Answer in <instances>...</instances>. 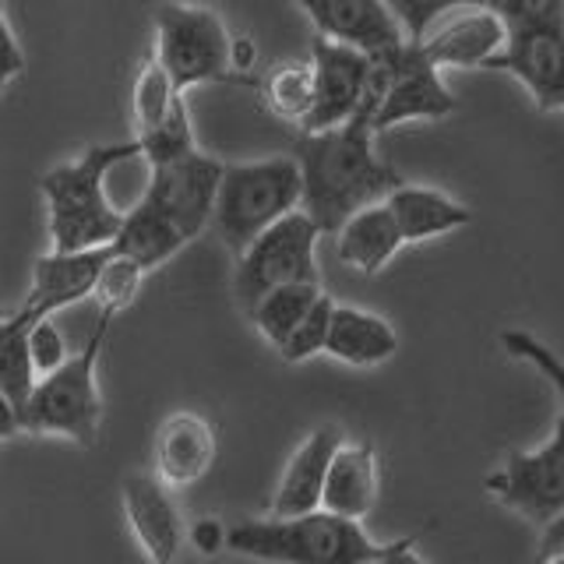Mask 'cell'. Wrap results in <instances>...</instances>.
<instances>
[{
  "mask_svg": "<svg viewBox=\"0 0 564 564\" xmlns=\"http://www.w3.org/2000/svg\"><path fill=\"white\" fill-rule=\"evenodd\" d=\"M317 240H322V234H317V226L300 208L264 229L237 258L234 286L240 307L251 311L264 293L290 286V282H322L314 258Z\"/></svg>",
  "mask_w": 564,
  "mask_h": 564,
  "instance_id": "cell-9",
  "label": "cell"
},
{
  "mask_svg": "<svg viewBox=\"0 0 564 564\" xmlns=\"http://www.w3.org/2000/svg\"><path fill=\"white\" fill-rule=\"evenodd\" d=\"M343 445V431L339 427H317L296 445L290 455L286 469H282V480L275 487L272 498V519H293V516H307L322 505V484L332 455Z\"/></svg>",
  "mask_w": 564,
  "mask_h": 564,
  "instance_id": "cell-18",
  "label": "cell"
},
{
  "mask_svg": "<svg viewBox=\"0 0 564 564\" xmlns=\"http://www.w3.org/2000/svg\"><path fill=\"white\" fill-rule=\"evenodd\" d=\"M110 325L113 317L99 314L93 335H88L75 357H67L57 370H50V375L35 381L25 413L18 420V431L64 437L82 448H96L102 427V395H99L96 367L102 357L106 335H110Z\"/></svg>",
  "mask_w": 564,
  "mask_h": 564,
  "instance_id": "cell-6",
  "label": "cell"
},
{
  "mask_svg": "<svg viewBox=\"0 0 564 564\" xmlns=\"http://www.w3.org/2000/svg\"><path fill=\"white\" fill-rule=\"evenodd\" d=\"M258 85H261L264 106H269V110L279 120L304 128V120L311 113V99H314V85H311V67H307V61L275 64Z\"/></svg>",
  "mask_w": 564,
  "mask_h": 564,
  "instance_id": "cell-26",
  "label": "cell"
},
{
  "mask_svg": "<svg viewBox=\"0 0 564 564\" xmlns=\"http://www.w3.org/2000/svg\"><path fill=\"white\" fill-rule=\"evenodd\" d=\"M187 540L194 543V551L198 554H219L226 551V522L219 519H198L191 529H187Z\"/></svg>",
  "mask_w": 564,
  "mask_h": 564,
  "instance_id": "cell-33",
  "label": "cell"
},
{
  "mask_svg": "<svg viewBox=\"0 0 564 564\" xmlns=\"http://www.w3.org/2000/svg\"><path fill=\"white\" fill-rule=\"evenodd\" d=\"M128 159H138L134 141H106L43 173L40 191L46 202L53 254L96 251L113 243L123 212L106 198V176Z\"/></svg>",
  "mask_w": 564,
  "mask_h": 564,
  "instance_id": "cell-3",
  "label": "cell"
},
{
  "mask_svg": "<svg viewBox=\"0 0 564 564\" xmlns=\"http://www.w3.org/2000/svg\"><path fill=\"white\" fill-rule=\"evenodd\" d=\"M536 564H564V554H554V557H540Z\"/></svg>",
  "mask_w": 564,
  "mask_h": 564,
  "instance_id": "cell-35",
  "label": "cell"
},
{
  "mask_svg": "<svg viewBox=\"0 0 564 564\" xmlns=\"http://www.w3.org/2000/svg\"><path fill=\"white\" fill-rule=\"evenodd\" d=\"M322 293H325L322 282H290V286L264 293L258 304L247 311V317H251V325L279 349L282 339L296 328V322L311 311V304Z\"/></svg>",
  "mask_w": 564,
  "mask_h": 564,
  "instance_id": "cell-24",
  "label": "cell"
},
{
  "mask_svg": "<svg viewBox=\"0 0 564 564\" xmlns=\"http://www.w3.org/2000/svg\"><path fill=\"white\" fill-rule=\"evenodd\" d=\"M484 490L501 508L519 511L533 525H546L564 516V416L554 420L551 434L533 452H508L501 469H494Z\"/></svg>",
  "mask_w": 564,
  "mask_h": 564,
  "instance_id": "cell-10",
  "label": "cell"
},
{
  "mask_svg": "<svg viewBox=\"0 0 564 564\" xmlns=\"http://www.w3.org/2000/svg\"><path fill=\"white\" fill-rule=\"evenodd\" d=\"M378 501V452L370 441L339 445L332 455L325 484H322V511L349 522H360Z\"/></svg>",
  "mask_w": 564,
  "mask_h": 564,
  "instance_id": "cell-19",
  "label": "cell"
},
{
  "mask_svg": "<svg viewBox=\"0 0 564 564\" xmlns=\"http://www.w3.org/2000/svg\"><path fill=\"white\" fill-rule=\"evenodd\" d=\"M226 551L264 564H378L388 543H378L360 522L317 508L293 519H243L226 525Z\"/></svg>",
  "mask_w": 564,
  "mask_h": 564,
  "instance_id": "cell-4",
  "label": "cell"
},
{
  "mask_svg": "<svg viewBox=\"0 0 564 564\" xmlns=\"http://www.w3.org/2000/svg\"><path fill=\"white\" fill-rule=\"evenodd\" d=\"M22 70H25V50L11 29L8 11L0 8V96H4V88L22 75Z\"/></svg>",
  "mask_w": 564,
  "mask_h": 564,
  "instance_id": "cell-31",
  "label": "cell"
},
{
  "mask_svg": "<svg viewBox=\"0 0 564 564\" xmlns=\"http://www.w3.org/2000/svg\"><path fill=\"white\" fill-rule=\"evenodd\" d=\"M307 67H311L314 99H311V113L304 120V128H300V134H322L332 128H343L364 102L370 61L360 57L357 50L335 46L314 35Z\"/></svg>",
  "mask_w": 564,
  "mask_h": 564,
  "instance_id": "cell-13",
  "label": "cell"
},
{
  "mask_svg": "<svg viewBox=\"0 0 564 564\" xmlns=\"http://www.w3.org/2000/svg\"><path fill=\"white\" fill-rule=\"evenodd\" d=\"M223 163L216 155L194 149L173 163L149 166L145 198L123 212L113 237V251L134 261L141 272L159 269L198 240L212 223Z\"/></svg>",
  "mask_w": 564,
  "mask_h": 564,
  "instance_id": "cell-2",
  "label": "cell"
},
{
  "mask_svg": "<svg viewBox=\"0 0 564 564\" xmlns=\"http://www.w3.org/2000/svg\"><path fill=\"white\" fill-rule=\"evenodd\" d=\"M181 106H187L184 93H176L173 82L166 78V70L149 57L145 67L138 70L134 93H131V123H134L131 141H141L152 131H159Z\"/></svg>",
  "mask_w": 564,
  "mask_h": 564,
  "instance_id": "cell-25",
  "label": "cell"
},
{
  "mask_svg": "<svg viewBox=\"0 0 564 564\" xmlns=\"http://www.w3.org/2000/svg\"><path fill=\"white\" fill-rule=\"evenodd\" d=\"M335 251H339L343 264H349V269L360 275L384 272L388 261L402 251V237L384 202L367 205L357 216H349L339 234H335Z\"/></svg>",
  "mask_w": 564,
  "mask_h": 564,
  "instance_id": "cell-22",
  "label": "cell"
},
{
  "mask_svg": "<svg viewBox=\"0 0 564 564\" xmlns=\"http://www.w3.org/2000/svg\"><path fill=\"white\" fill-rule=\"evenodd\" d=\"M437 70H476L505 46V22L494 4H441L413 43Z\"/></svg>",
  "mask_w": 564,
  "mask_h": 564,
  "instance_id": "cell-12",
  "label": "cell"
},
{
  "mask_svg": "<svg viewBox=\"0 0 564 564\" xmlns=\"http://www.w3.org/2000/svg\"><path fill=\"white\" fill-rule=\"evenodd\" d=\"M4 317H8V311H0V325H4Z\"/></svg>",
  "mask_w": 564,
  "mask_h": 564,
  "instance_id": "cell-36",
  "label": "cell"
},
{
  "mask_svg": "<svg viewBox=\"0 0 564 564\" xmlns=\"http://www.w3.org/2000/svg\"><path fill=\"white\" fill-rule=\"evenodd\" d=\"M110 247H96V251H75V254H43L32 269V293L18 314L25 322H40V317H57L64 307H75L82 300H93L96 275L102 269Z\"/></svg>",
  "mask_w": 564,
  "mask_h": 564,
  "instance_id": "cell-17",
  "label": "cell"
},
{
  "mask_svg": "<svg viewBox=\"0 0 564 564\" xmlns=\"http://www.w3.org/2000/svg\"><path fill=\"white\" fill-rule=\"evenodd\" d=\"M378 564H427V561L416 554V536L405 533L399 540H388V554Z\"/></svg>",
  "mask_w": 564,
  "mask_h": 564,
  "instance_id": "cell-34",
  "label": "cell"
},
{
  "mask_svg": "<svg viewBox=\"0 0 564 564\" xmlns=\"http://www.w3.org/2000/svg\"><path fill=\"white\" fill-rule=\"evenodd\" d=\"M152 61L166 70L176 93L194 85L229 82V29L219 11L202 4H163L152 11Z\"/></svg>",
  "mask_w": 564,
  "mask_h": 564,
  "instance_id": "cell-8",
  "label": "cell"
},
{
  "mask_svg": "<svg viewBox=\"0 0 564 564\" xmlns=\"http://www.w3.org/2000/svg\"><path fill=\"white\" fill-rule=\"evenodd\" d=\"M300 208V170L293 155H264L223 163L212 229L229 254L240 258L264 229Z\"/></svg>",
  "mask_w": 564,
  "mask_h": 564,
  "instance_id": "cell-5",
  "label": "cell"
},
{
  "mask_svg": "<svg viewBox=\"0 0 564 564\" xmlns=\"http://www.w3.org/2000/svg\"><path fill=\"white\" fill-rule=\"evenodd\" d=\"M325 352L349 367H360V370L381 367L399 352V332L388 317H381L375 311L335 304L332 322H328Z\"/></svg>",
  "mask_w": 564,
  "mask_h": 564,
  "instance_id": "cell-20",
  "label": "cell"
},
{
  "mask_svg": "<svg viewBox=\"0 0 564 564\" xmlns=\"http://www.w3.org/2000/svg\"><path fill=\"white\" fill-rule=\"evenodd\" d=\"M25 322L18 311H8L4 325H0V399L11 405L14 423L22 420L29 395L35 388V370L29 364V349H25Z\"/></svg>",
  "mask_w": 564,
  "mask_h": 564,
  "instance_id": "cell-23",
  "label": "cell"
},
{
  "mask_svg": "<svg viewBox=\"0 0 564 564\" xmlns=\"http://www.w3.org/2000/svg\"><path fill=\"white\" fill-rule=\"evenodd\" d=\"M370 67L381 75L375 134H384L413 120H445L448 113H455L458 99L441 82V70L413 43L370 61Z\"/></svg>",
  "mask_w": 564,
  "mask_h": 564,
  "instance_id": "cell-11",
  "label": "cell"
},
{
  "mask_svg": "<svg viewBox=\"0 0 564 564\" xmlns=\"http://www.w3.org/2000/svg\"><path fill=\"white\" fill-rule=\"evenodd\" d=\"M229 82H254L258 43L251 32H229Z\"/></svg>",
  "mask_w": 564,
  "mask_h": 564,
  "instance_id": "cell-32",
  "label": "cell"
},
{
  "mask_svg": "<svg viewBox=\"0 0 564 564\" xmlns=\"http://www.w3.org/2000/svg\"><path fill=\"white\" fill-rule=\"evenodd\" d=\"M300 11L311 18L317 40L357 50L367 61L405 46L402 25L381 0H307Z\"/></svg>",
  "mask_w": 564,
  "mask_h": 564,
  "instance_id": "cell-14",
  "label": "cell"
},
{
  "mask_svg": "<svg viewBox=\"0 0 564 564\" xmlns=\"http://www.w3.org/2000/svg\"><path fill=\"white\" fill-rule=\"evenodd\" d=\"M219 434L216 423L194 410H176L159 423L152 441V476L166 490H184L205 480L216 466Z\"/></svg>",
  "mask_w": 564,
  "mask_h": 564,
  "instance_id": "cell-16",
  "label": "cell"
},
{
  "mask_svg": "<svg viewBox=\"0 0 564 564\" xmlns=\"http://www.w3.org/2000/svg\"><path fill=\"white\" fill-rule=\"evenodd\" d=\"M25 349H29V364L35 370V381L50 370H57L67 360V346L64 335L57 328V317H40L25 328Z\"/></svg>",
  "mask_w": 564,
  "mask_h": 564,
  "instance_id": "cell-29",
  "label": "cell"
},
{
  "mask_svg": "<svg viewBox=\"0 0 564 564\" xmlns=\"http://www.w3.org/2000/svg\"><path fill=\"white\" fill-rule=\"evenodd\" d=\"M501 343H505V349L511 352V357H522V360H529V364H536L543 375H546V381L554 384V392H561V384H564V378H561V364H557V357L551 349H546L540 339H533V335H525V332H505L501 335Z\"/></svg>",
  "mask_w": 564,
  "mask_h": 564,
  "instance_id": "cell-30",
  "label": "cell"
},
{
  "mask_svg": "<svg viewBox=\"0 0 564 564\" xmlns=\"http://www.w3.org/2000/svg\"><path fill=\"white\" fill-rule=\"evenodd\" d=\"M384 208L392 212L402 243L437 240V237L452 234V229L469 226V219H473V208L469 205H463L458 198H448L445 191L416 187V184L395 187L384 198Z\"/></svg>",
  "mask_w": 564,
  "mask_h": 564,
  "instance_id": "cell-21",
  "label": "cell"
},
{
  "mask_svg": "<svg viewBox=\"0 0 564 564\" xmlns=\"http://www.w3.org/2000/svg\"><path fill=\"white\" fill-rule=\"evenodd\" d=\"M141 282H145V272H141L134 261L120 258L110 247V254H106L102 269L96 275V290H93L99 314L117 317L120 311H128L134 304V296L141 293Z\"/></svg>",
  "mask_w": 564,
  "mask_h": 564,
  "instance_id": "cell-27",
  "label": "cell"
},
{
  "mask_svg": "<svg viewBox=\"0 0 564 564\" xmlns=\"http://www.w3.org/2000/svg\"><path fill=\"white\" fill-rule=\"evenodd\" d=\"M120 498H123V516L138 540L141 551L149 554L152 564H176L184 543H187V525L181 508H176L173 490H166L145 469H131L123 473L120 484Z\"/></svg>",
  "mask_w": 564,
  "mask_h": 564,
  "instance_id": "cell-15",
  "label": "cell"
},
{
  "mask_svg": "<svg viewBox=\"0 0 564 564\" xmlns=\"http://www.w3.org/2000/svg\"><path fill=\"white\" fill-rule=\"evenodd\" d=\"M381 99V75L370 67L360 110L343 128L322 134H296L293 163L300 170V212L317 234H339L349 216L384 202L402 187V173L388 166L375 149V110Z\"/></svg>",
  "mask_w": 564,
  "mask_h": 564,
  "instance_id": "cell-1",
  "label": "cell"
},
{
  "mask_svg": "<svg viewBox=\"0 0 564 564\" xmlns=\"http://www.w3.org/2000/svg\"><path fill=\"white\" fill-rule=\"evenodd\" d=\"M332 311H335V300L328 293H322L311 304V311L300 317L296 328L282 339L279 346V357L286 364H304L317 352H325V339H328V322H332Z\"/></svg>",
  "mask_w": 564,
  "mask_h": 564,
  "instance_id": "cell-28",
  "label": "cell"
},
{
  "mask_svg": "<svg viewBox=\"0 0 564 564\" xmlns=\"http://www.w3.org/2000/svg\"><path fill=\"white\" fill-rule=\"evenodd\" d=\"M505 22V46L484 64L525 85L543 113L564 106V4L561 0H508L494 4Z\"/></svg>",
  "mask_w": 564,
  "mask_h": 564,
  "instance_id": "cell-7",
  "label": "cell"
}]
</instances>
